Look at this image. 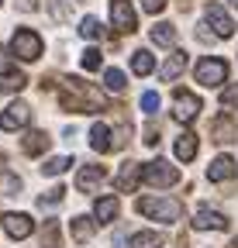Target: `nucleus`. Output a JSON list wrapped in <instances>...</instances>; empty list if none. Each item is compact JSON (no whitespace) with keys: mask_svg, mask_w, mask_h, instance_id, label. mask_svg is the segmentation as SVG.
Instances as JSON below:
<instances>
[{"mask_svg":"<svg viewBox=\"0 0 238 248\" xmlns=\"http://www.w3.org/2000/svg\"><path fill=\"white\" fill-rule=\"evenodd\" d=\"M59 100H63V107H66V110H76V114H97V110H100V104H104L100 93H97L90 83L76 79V76L63 79V93H59Z\"/></svg>","mask_w":238,"mask_h":248,"instance_id":"nucleus-1","label":"nucleus"},{"mask_svg":"<svg viewBox=\"0 0 238 248\" xmlns=\"http://www.w3.org/2000/svg\"><path fill=\"white\" fill-rule=\"evenodd\" d=\"M138 210L145 217H152V221H162V224H176L183 217V203L173 200V197H142Z\"/></svg>","mask_w":238,"mask_h":248,"instance_id":"nucleus-2","label":"nucleus"},{"mask_svg":"<svg viewBox=\"0 0 238 248\" xmlns=\"http://www.w3.org/2000/svg\"><path fill=\"white\" fill-rule=\"evenodd\" d=\"M142 179H145L148 186H156V190H166V186H176V183H180V169L169 166L166 159H156V162L142 166Z\"/></svg>","mask_w":238,"mask_h":248,"instance_id":"nucleus-3","label":"nucleus"},{"mask_svg":"<svg viewBox=\"0 0 238 248\" xmlns=\"http://www.w3.org/2000/svg\"><path fill=\"white\" fill-rule=\"evenodd\" d=\"M11 52L24 62H35L42 55V38H38V31L32 28H17L14 31V38H11Z\"/></svg>","mask_w":238,"mask_h":248,"instance_id":"nucleus-4","label":"nucleus"},{"mask_svg":"<svg viewBox=\"0 0 238 248\" xmlns=\"http://www.w3.org/2000/svg\"><path fill=\"white\" fill-rule=\"evenodd\" d=\"M228 79V62L218 55H207L204 62H197V83L204 86H221Z\"/></svg>","mask_w":238,"mask_h":248,"instance_id":"nucleus-5","label":"nucleus"},{"mask_svg":"<svg viewBox=\"0 0 238 248\" xmlns=\"http://www.w3.org/2000/svg\"><path fill=\"white\" fill-rule=\"evenodd\" d=\"M173 114H176V121H183V124H190L197 114H200V97H193L190 90H173Z\"/></svg>","mask_w":238,"mask_h":248,"instance_id":"nucleus-6","label":"nucleus"},{"mask_svg":"<svg viewBox=\"0 0 238 248\" xmlns=\"http://www.w3.org/2000/svg\"><path fill=\"white\" fill-rule=\"evenodd\" d=\"M111 21H114L117 31H125V35H131V31L138 28V17H135L128 0H111Z\"/></svg>","mask_w":238,"mask_h":248,"instance_id":"nucleus-7","label":"nucleus"},{"mask_svg":"<svg viewBox=\"0 0 238 248\" xmlns=\"http://www.w3.org/2000/svg\"><path fill=\"white\" fill-rule=\"evenodd\" d=\"M28 121H32V107L21 104V100H14L4 114H0V128H4V131H17V128H24Z\"/></svg>","mask_w":238,"mask_h":248,"instance_id":"nucleus-8","label":"nucleus"},{"mask_svg":"<svg viewBox=\"0 0 238 248\" xmlns=\"http://www.w3.org/2000/svg\"><path fill=\"white\" fill-rule=\"evenodd\" d=\"M207 24L214 28L218 38H231V35H235V21L228 17V11H224L221 4H207Z\"/></svg>","mask_w":238,"mask_h":248,"instance_id":"nucleus-9","label":"nucleus"},{"mask_svg":"<svg viewBox=\"0 0 238 248\" xmlns=\"http://www.w3.org/2000/svg\"><path fill=\"white\" fill-rule=\"evenodd\" d=\"M211 138L221 141V145L238 141V121H235L231 114H218V117L211 121Z\"/></svg>","mask_w":238,"mask_h":248,"instance_id":"nucleus-10","label":"nucleus"},{"mask_svg":"<svg viewBox=\"0 0 238 248\" xmlns=\"http://www.w3.org/2000/svg\"><path fill=\"white\" fill-rule=\"evenodd\" d=\"M104 179H107V169H104V166H83V169L76 172V190H79V193H94Z\"/></svg>","mask_w":238,"mask_h":248,"instance_id":"nucleus-11","label":"nucleus"},{"mask_svg":"<svg viewBox=\"0 0 238 248\" xmlns=\"http://www.w3.org/2000/svg\"><path fill=\"white\" fill-rule=\"evenodd\" d=\"M193 228L197 231H207V228H214V231H224L228 228V217L221 210H211V207H200L197 217H193Z\"/></svg>","mask_w":238,"mask_h":248,"instance_id":"nucleus-12","label":"nucleus"},{"mask_svg":"<svg viewBox=\"0 0 238 248\" xmlns=\"http://www.w3.org/2000/svg\"><path fill=\"white\" fill-rule=\"evenodd\" d=\"M4 231L11 238H28L35 231V224H32V217H28V214H7L4 217Z\"/></svg>","mask_w":238,"mask_h":248,"instance_id":"nucleus-13","label":"nucleus"},{"mask_svg":"<svg viewBox=\"0 0 238 248\" xmlns=\"http://www.w3.org/2000/svg\"><path fill=\"white\" fill-rule=\"evenodd\" d=\"M138 179H142V166H138V162H125L121 172H117V179H114V186H117L121 193H131L135 186H138Z\"/></svg>","mask_w":238,"mask_h":248,"instance_id":"nucleus-14","label":"nucleus"},{"mask_svg":"<svg viewBox=\"0 0 238 248\" xmlns=\"http://www.w3.org/2000/svg\"><path fill=\"white\" fill-rule=\"evenodd\" d=\"M117 210H121V203H117V197H100L97 203H94V217L100 224H111L114 217H117Z\"/></svg>","mask_w":238,"mask_h":248,"instance_id":"nucleus-15","label":"nucleus"},{"mask_svg":"<svg viewBox=\"0 0 238 248\" xmlns=\"http://www.w3.org/2000/svg\"><path fill=\"white\" fill-rule=\"evenodd\" d=\"M187 62H190V59H187V52H173V55H169V62L159 69V76H162L166 83H173L176 76H180V73L187 69Z\"/></svg>","mask_w":238,"mask_h":248,"instance_id":"nucleus-16","label":"nucleus"},{"mask_svg":"<svg viewBox=\"0 0 238 248\" xmlns=\"http://www.w3.org/2000/svg\"><path fill=\"white\" fill-rule=\"evenodd\" d=\"M48 141H52V138H48L45 131H28L24 141H21V148H24V155H42V152L48 148Z\"/></svg>","mask_w":238,"mask_h":248,"instance_id":"nucleus-17","label":"nucleus"},{"mask_svg":"<svg viewBox=\"0 0 238 248\" xmlns=\"http://www.w3.org/2000/svg\"><path fill=\"white\" fill-rule=\"evenodd\" d=\"M69 231H73V238H76V241H90V238H94V231H97V221H90L86 214H79V217H73Z\"/></svg>","mask_w":238,"mask_h":248,"instance_id":"nucleus-18","label":"nucleus"},{"mask_svg":"<svg viewBox=\"0 0 238 248\" xmlns=\"http://www.w3.org/2000/svg\"><path fill=\"white\" fill-rule=\"evenodd\" d=\"M90 145L97 148V152H111L114 148V138H111V128H107V124H94V128H90Z\"/></svg>","mask_w":238,"mask_h":248,"instance_id":"nucleus-19","label":"nucleus"},{"mask_svg":"<svg viewBox=\"0 0 238 248\" xmlns=\"http://www.w3.org/2000/svg\"><path fill=\"white\" fill-rule=\"evenodd\" d=\"M148 35H152V42L162 45V48H173V45H176V28H173L169 21H159L152 31H148Z\"/></svg>","mask_w":238,"mask_h":248,"instance_id":"nucleus-20","label":"nucleus"},{"mask_svg":"<svg viewBox=\"0 0 238 248\" xmlns=\"http://www.w3.org/2000/svg\"><path fill=\"white\" fill-rule=\"evenodd\" d=\"M235 172V162L228 159V155H218V159L207 166V179H214V183H221V179H228Z\"/></svg>","mask_w":238,"mask_h":248,"instance_id":"nucleus-21","label":"nucleus"},{"mask_svg":"<svg viewBox=\"0 0 238 248\" xmlns=\"http://www.w3.org/2000/svg\"><path fill=\"white\" fill-rule=\"evenodd\" d=\"M193 155H197V135H193V131H183L180 138H176V159L190 162Z\"/></svg>","mask_w":238,"mask_h":248,"instance_id":"nucleus-22","label":"nucleus"},{"mask_svg":"<svg viewBox=\"0 0 238 248\" xmlns=\"http://www.w3.org/2000/svg\"><path fill=\"white\" fill-rule=\"evenodd\" d=\"M131 69H135L138 76H148V73L156 69V55H152V52H145V48H138V52L131 55Z\"/></svg>","mask_w":238,"mask_h":248,"instance_id":"nucleus-23","label":"nucleus"},{"mask_svg":"<svg viewBox=\"0 0 238 248\" xmlns=\"http://www.w3.org/2000/svg\"><path fill=\"white\" fill-rule=\"evenodd\" d=\"M131 248H162V238L156 231H138L131 234Z\"/></svg>","mask_w":238,"mask_h":248,"instance_id":"nucleus-24","label":"nucleus"},{"mask_svg":"<svg viewBox=\"0 0 238 248\" xmlns=\"http://www.w3.org/2000/svg\"><path fill=\"white\" fill-rule=\"evenodd\" d=\"M79 35L90 38V42H94V38H104V24H100L97 17H83V21H79Z\"/></svg>","mask_w":238,"mask_h":248,"instance_id":"nucleus-25","label":"nucleus"},{"mask_svg":"<svg viewBox=\"0 0 238 248\" xmlns=\"http://www.w3.org/2000/svg\"><path fill=\"white\" fill-rule=\"evenodd\" d=\"M69 166H73V159H66V155H55V159H48L42 169H45V176H63Z\"/></svg>","mask_w":238,"mask_h":248,"instance_id":"nucleus-26","label":"nucleus"},{"mask_svg":"<svg viewBox=\"0 0 238 248\" xmlns=\"http://www.w3.org/2000/svg\"><path fill=\"white\" fill-rule=\"evenodd\" d=\"M104 83H107V90H114V93H121V90L128 86L121 69H107V73H104Z\"/></svg>","mask_w":238,"mask_h":248,"instance_id":"nucleus-27","label":"nucleus"},{"mask_svg":"<svg viewBox=\"0 0 238 248\" xmlns=\"http://www.w3.org/2000/svg\"><path fill=\"white\" fill-rule=\"evenodd\" d=\"M63 193H66V190H63V186H55V190H48V193H42V197H38V207H42V210H45V207H55L59 200H63Z\"/></svg>","mask_w":238,"mask_h":248,"instance_id":"nucleus-28","label":"nucleus"},{"mask_svg":"<svg viewBox=\"0 0 238 248\" xmlns=\"http://www.w3.org/2000/svg\"><path fill=\"white\" fill-rule=\"evenodd\" d=\"M83 69H90V73L100 69V52H97V48H86V52H83Z\"/></svg>","mask_w":238,"mask_h":248,"instance_id":"nucleus-29","label":"nucleus"},{"mask_svg":"<svg viewBox=\"0 0 238 248\" xmlns=\"http://www.w3.org/2000/svg\"><path fill=\"white\" fill-rule=\"evenodd\" d=\"M142 110L145 114H156L159 110V93H142Z\"/></svg>","mask_w":238,"mask_h":248,"instance_id":"nucleus-30","label":"nucleus"},{"mask_svg":"<svg viewBox=\"0 0 238 248\" xmlns=\"http://www.w3.org/2000/svg\"><path fill=\"white\" fill-rule=\"evenodd\" d=\"M166 4H169V0H142V11H148V14H162Z\"/></svg>","mask_w":238,"mask_h":248,"instance_id":"nucleus-31","label":"nucleus"},{"mask_svg":"<svg viewBox=\"0 0 238 248\" xmlns=\"http://www.w3.org/2000/svg\"><path fill=\"white\" fill-rule=\"evenodd\" d=\"M0 190H4V197H7V193H17L21 183H17L14 176H0Z\"/></svg>","mask_w":238,"mask_h":248,"instance_id":"nucleus-32","label":"nucleus"},{"mask_svg":"<svg viewBox=\"0 0 238 248\" xmlns=\"http://www.w3.org/2000/svg\"><path fill=\"white\" fill-rule=\"evenodd\" d=\"M0 73H4V76H14V62H11V55H7L4 48H0Z\"/></svg>","mask_w":238,"mask_h":248,"instance_id":"nucleus-33","label":"nucleus"},{"mask_svg":"<svg viewBox=\"0 0 238 248\" xmlns=\"http://www.w3.org/2000/svg\"><path fill=\"white\" fill-rule=\"evenodd\" d=\"M221 100H224V107H238V86H228Z\"/></svg>","mask_w":238,"mask_h":248,"instance_id":"nucleus-34","label":"nucleus"},{"mask_svg":"<svg viewBox=\"0 0 238 248\" xmlns=\"http://www.w3.org/2000/svg\"><path fill=\"white\" fill-rule=\"evenodd\" d=\"M145 145H159V128H156V124H148V128H145V138H142Z\"/></svg>","mask_w":238,"mask_h":248,"instance_id":"nucleus-35","label":"nucleus"},{"mask_svg":"<svg viewBox=\"0 0 238 248\" xmlns=\"http://www.w3.org/2000/svg\"><path fill=\"white\" fill-rule=\"evenodd\" d=\"M231 7H238V0H231Z\"/></svg>","mask_w":238,"mask_h":248,"instance_id":"nucleus-36","label":"nucleus"}]
</instances>
